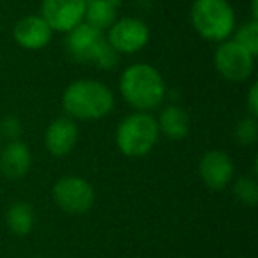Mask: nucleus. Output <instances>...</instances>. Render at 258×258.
<instances>
[{"label": "nucleus", "instance_id": "nucleus-1", "mask_svg": "<svg viewBox=\"0 0 258 258\" xmlns=\"http://www.w3.org/2000/svg\"><path fill=\"white\" fill-rule=\"evenodd\" d=\"M113 94L104 83L97 80H78L66 89L62 96V108L69 118L97 120L113 110Z\"/></svg>", "mask_w": 258, "mask_h": 258}, {"label": "nucleus", "instance_id": "nucleus-2", "mask_svg": "<svg viewBox=\"0 0 258 258\" xmlns=\"http://www.w3.org/2000/svg\"><path fill=\"white\" fill-rule=\"evenodd\" d=\"M120 94L127 104L138 111L158 108L165 99V80L156 68L149 64H133L120 76Z\"/></svg>", "mask_w": 258, "mask_h": 258}, {"label": "nucleus", "instance_id": "nucleus-3", "mask_svg": "<svg viewBox=\"0 0 258 258\" xmlns=\"http://www.w3.org/2000/svg\"><path fill=\"white\" fill-rule=\"evenodd\" d=\"M69 57L80 64H92L99 69H113L118 62V53L110 46L103 30L87 23H80L68 32L66 39Z\"/></svg>", "mask_w": 258, "mask_h": 258}, {"label": "nucleus", "instance_id": "nucleus-4", "mask_svg": "<svg viewBox=\"0 0 258 258\" xmlns=\"http://www.w3.org/2000/svg\"><path fill=\"white\" fill-rule=\"evenodd\" d=\"M158 120L147 111L131 113L118 124L115 140L120 152L127 158H142L158 144Z\"/></svg>", "mask_w": 258, "mask_h": 258}, {"label": "nucleus", "instance_id": "nucleus-5", "mask_svg": "<svg viewBox=\"0 0 258 258\" xmlns=\"http://www.w3.org/2000/svg\"><path fill=\"white\" fill-rule=\"evenodd\" d=\"M191 23L209 41H226L235 27V13L228 0H195Z\"/></svg>", "mask_w": 258, "mask_h": 258}, {"label": "nucleus", "instance_id": "nucleus-6", "mask_svg": "<svg viewBox=\"0 0 258 258\" xmlns=\"http://www.w3.org/2000/svg\"><path fill=\"white\" fill-rule=\"evenodd\" d=\"M214 66L219 75L228 82H244L253 73L254 57L233 39L221 41V44L216 48Z\"/></svg>", "mask_w": 258, "mask_h": 258}, {"label": "nucleus", "instance_id": "nucleus-7", "mask_svg": "<svg viewBox=\"0 0 258 258\" xmlns=\"http://www.w3.org/2000/svg\"><path fill=\"white\" fill-rule=\"evenodd\" d=\"M53 200L68 214H83L94 205V187L82 177H62L53 186Z\"/></svg>", "mask_w": 258, "mask_h": 258}, {"label": "nucleus", "instance_id": "nucleus-8", "mask_svg": "<svg viewBox=\"0 0 258 258\" xmlns=\"http://www.w3.org/2000/svg\"><path fill=\"white\" fill-rule=\"evenodd\" d=\"M149 27L138 18H120L115 20L113 25L108 29L106 41L117 53H137L149 43Z\"/></svg>", "mask_w": 258, "mask_h": 258}, {"label": "nucleus", "instance_id": "nucleus-9", "mask_svg": "<svg viewBox=\"0 0 258 258\" xmlns=\"http://www.w3.org/2000/svg\"><path fill=\"white\" fill-rule=\"evenodd\" d=\"M85 16V0H43L41 2V18L50 25L51 30L69 32Z\"/></svg>", "mask_w": 258, "mask_h": 258}, {"label": "nucleus", "instance_id": "nucleus-10", "mask_svg": "<svg viewBox=\"0 0 258 258\" xmlns=\"http://www.w3.org/2000/svg\"><path fill=\"white\" fill-rule=\"evenodd\" d=\"M200 177L209 189L221 191L233 177V163L223 151H209L200 159Z\"/></svg>", "mask_w": 258, "mask_h": 258}, {"label": "nucleus", "instance_id": "nucleus-11", "mask_svg": "<svg viewBox=\"0 0 258 258\" xmlns=\"http://www.w3.org/2000/svg\"><path fill=\"white\" fill-rule=\"evenodd\" d=\"M53 30L50 29L46 22L41 16H23L18 20L13 29V37L18 43V46L25 50H41L51 41Z\"/></svg>", "mask_w": 258, "mask_h": 258}, {"label": "nucleus", "instance_id": "nucleus-12", "mask_svg": "<svg viewBox=\"0 0 258 258\" xmlns=\"http://www.w3.org/2000/svg\"><path fill=\"white\" fill-rule=\"evenodd\" d=\"M78 142V125L73 118L58 117L48 125L44 133V145L48 152L57 158L68 156Z\"/></svg>", "mask_w": 258, "mask_h": 258}, {"label": "nucleus", "instance_id": "nucleus-13", "mask_svg": "<svg viewBox=\"0 0 258 258\" xmlns=\"http://www.w3.org/2000/svg\"><path fill=\"white\" fill-rule=\"evenodd\" d=\"M32 166V154L22 140H11L0 149V172L8 179H22Z\"/></svg>", "mask_w": 258, "mask_h": 258}, {"label": "nucleus", "instance_id": "nucleus-14", "mask_svg": "<svg viewBox=\"0 0 258 258\" xmlns=\"http://www.w3.org/2000/svg\"><path fill=\"white\" fill-rule=\"evenodd\" d=\"M120 0H85V20L87 25L97 30H108L117 20V8Z\"/></svg>", "mask_w": 258, "mask_h": 258}, {"label": "nucleus", "instance_id": "nucleus-15", "mask_svg": "<svg viewBox=\"0 0 258 258\" xmlns=\"http://www.w3.org/2000/svg\"><path fill=\"white\" fill-rule=\"evenodd\" d=\"M158 127L161 133H165L172 140H182L189 133V117L184 108L170 104L159 115Z\"/></svg>", "mask_w": 258, "mask_h": 258}, {"label": "nucleus", "instance_id": "nucleus-16", "mask_svg": "<svg viewBox=\"0 0 258 258\" xmlns=\"http://www.w3.org/2000/svg\"><path fill=\"white\" fill-rule=\"evenodd\" d=\"M6 221H8L9 230H11L15 235H27V233L32 232L34 221H36L34 209L30 207L29 204H25V202H15V204L8 209Z\"/></svg>", "mask_w": 258, "mask_h": 258}, {"label": "nucleus", "instance_id": "nucleus-17", "mask_svg": "<svg viewBox=\"0 0 258 258\" xmlns=\"http://www.w3.org/2000/svg\"><path fill=\"white\" fill-rule=\"evenodd\" d=\"M237 44H240L242 48H246L251 55L258 53V23L256 20H251V22L244 23V25L239 27V30L235 32V37H233Z\"/></svg>", "mask_w": 258, "mask_h": 258}, {"label": "nucleus", "instance_id": "nucleus-18", "mask_svg": "<svg viewBox=\"0 0 258 258\" xmlns=\"http://www.w3.org/2000/svg\"><path fill=\"white\" fill-rule=\"evenodd\" d=\"M233 193H235V198L244 205H256L258 202V186L253 179H247V177H242L235 182V187H233Z\"/></svg>", "mask_w": 258, "mask_h": 258}, {"label": "nucleus", "instance_id": "nucleus-19", "mask_svg": "<svg viewBox=\"0 0 258 258\" xmlns=\"http://www.w3.org/2000/svg\"><path fill=\"white\" fill-rule=\"evenodd\" d=\"M258 135V124L254 117H246L237 124L235 127V138L240 145H249L256 140Z\"/></svg>", "mask_w": 258, "mask_h": 258}, {"label": "nucleus", "instance_id": "nucleus-20", "mask_svg": "<svg viewBox=\"0 0 258 258\" xmlns=\"http://www.w3.org/2000/svg\"><path fill=\"white\" fill-rule=\"evenodd\" d=\"M0 127H2V133L6 135L8 138H11V140H18V135H20V122L16 120L15 117H8L4 118V120L0 122Z\"/></svg>", "mask_w": 258, "mask_h": 258}, {"label": "nucleus", "instance_id": "nucleus-21", "mask_svg": "<svg viewBox=\"0 0 258 258\" xmlns=\"http://www.w3.org/2000/svg\"><path fill=\"white\" fill-rule=\"evenodd\" d=\"M247 110H249V117L256 118L258 115V85L254 83L249 90V97H247Z\"/></svg>", "mask_w": 258, "mask_h": 258}, {"label": "nucleus", "instance_id": "nucleus-22", "mask_svg": "<svg viewBox=\"0 0 258 258\" xmlns=\"http://www.w3.org/2000/svg\"><path fill=\"white\" fill-rule=\"evenodd\" d=\"M0 149H2V144H0Z\"/></svg>", "mask_w": 258, "mask_h": 258}]
</instances>
